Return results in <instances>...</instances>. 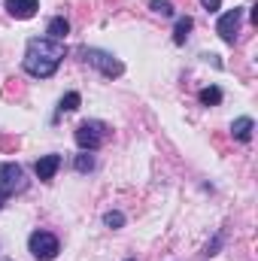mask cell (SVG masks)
<instances>
[{"label":"cell","mask_w":258,"mask_h":261,"mask_svg":"<svg viewBox=\"0 0 258 261\" xmlns=\"http://www.w3.org/2000/svg\"><path fill=\"white\" fill-rule=\"evenodd\" d=\"M6 9L12 18H31L40 9V3L37 0H6Z\"/></svg>","instance_id":"cell-8"},{"label":"cell","mask_w":258,"mask_h":261,"mask_svg":"<svg viewBox=\"0 0 258 261\" xmlns=\"http://www.w3.org/2000/svg\"><path fill=\"white\" fill-rule=\"evenodd\" d=\"M24 170L18 167V164H0V195L3 197H9V195H15V192H24Z\"/></svg>","instance_id":"cell-4"},{"label":"cell","mask_w":258,"mask_h":261,"mask_svg":"<svg viewBox=\"0 0 258 261\" xmlns=\"http://www.w3.org/2000/svg\"><path fill=\"white\" fill-rule=\"evenodd\" d=\"M91 167H94V158H91L88 152H82V155H76V170H79V173H88Z\"/></svg>","instance_id":"cell-14"},{"label":"cell","mask_w":258,"mask_h":261,"mask_svg":"<svg viewBox=\"0 0 258 261\" xmlns=\"http://www.w3.org/2000/svg\"><path fill=\"white\" fill-rule=\"evenodd\" d=\"M104 225H107V228H122V225H125V216L113 210V213H107V216H104Z\"/></svg>","instance_id":"cell-16"},{"label":"cell","mask_w":258,"mask_h":261,"mask_svg":"<svg viewBox=\"0 0 258 261\" xmlns=\"http://www.w3.org/2000/svg\"><path fill=\"white\" fill-rule=\"evenodd\" d=\"M219 246H222V234H219V237H216V240L207 246V255H216V249H219Z\"/></svg>","instance_id":"cell-20"},{"label":"cell","mask_w":258,"mask_h":261,"mask_svg":"<svg viewBox=\"0 0 258 261\" xmlns=\"http://www.w3.org/2000/svg\"><path fill=\"white\" fill-rule=\"evenodd\" d=\"M252 130H255V122H252L249 116H240V119H234V122H231V137H234V140H240V143H249Z\"/></svg>","instance_id":"cell-9"},{"label":"cell","mask_w":258,"mask_h":261,"mask_svg":"<svg viewBox=\"0 0 258 261\" xmlns=\"http://www.w3.org/2000/svg\"><path fill=\"white\" fill-rule=\"evenodd\" d=\"M85 58L97 67L107 79H116V76H122V73H125V64H122L119 58H113L110 52H100V49H85Z\"/></svg>","instance_id":"cell-5"},{"label":"cell","mask_w":258,"mask_h":261,"mask_svg":"<svg viewBox=\"0 0 258 261\" xmlns=\"http://www.w3.org/2000/svg\"><path fill=\"white\" fill-rule=\"evenodd\" d=\"M200 103H203V107H219V103H222V88H216V85L203 88V91H200Z\"/></svg>","instance_id":"cell-12"},{"label":"cell","mask_w":258,"mask_h":261,"mask_svg":"<svg viewBox=\"0 0 258 261\" xmlns=\"http://www.w3.org/2000/svg\"><path fill=\"white\" fill-rule=\"evenodd\" d=\"M240 18H243V9H228L222 18H219V24H216V34L225 40V43H234V37H237V31H240Z\"/></svg>","instance_id":"cell-6"},{"label":"cell","mask_w":258,"mask_h":261,"mask_svg":"<svg viewBox=\"0 0 258 261\" xmlns=\"http://www.w3.org/2000/svg\"><path fill=\"white\" fill-rule=\"evenodd\" d=\"M194 28V21L189 18V15H183V18H176V31H173V43L176 46H183L186 40H189V31Z\"/></svg>","instance_id":"cell-11"},{"label":"cell","mask_w":258,"mask_h":261,"mask_svg":"<svg viewBox=\"0 0 258 261\" xmlns=\"http://www.w3.org/2000/svg\"><path fill=\"white\" fill-rule=\"evenodd\" d=\"M128 261H137V258H128Z\"/></svg>","instance_id":"cell-22"},{"label":"cell","mask_w":258,"mask_h":261,"mask_svg":"<svg viewBox=\"0 0 258 261\" xmlns=\"http://www.w3.org/2000/svg\"><path fill=\"white\" fill-rule=\"evenodd\" d=\"M64 55H67L64 43L49 40V37H34V40H28V49H24L21 64H24V70H28L31 76L49 79V76L58 70V64L64 61Z\"/></svg>","instance_id":"cell-1"},{"label":"cell","mask_w":258,"mask_h":261,"mask_svg":"<svg viewBox=\"0 0 258 261\" xmlns=\"http://www.w3.org/2000/svg\"><path fill=\"white\" fill-rule=\"evenodd\" d=\"M200 6H203V9H210V12H216V9L222 6V0H200Z\"/></svg>","instance_id":"cell-19"},{"label":"cell","mask_w":258,"mask_h":261,"mask_svg":"<svg viewBox=\"0 0 258 261\" xmlns=\"http://www.w3.org/2000/svg\"><path fill=\"white\" fill-rule=\"evenodd\" d=\"M28 249L37 261H52L58 255V237L49 234V231H34L31 240H28Z\"/></svg>","instance_id":"cell-3"},{"label":"cell","mask_w":258,"mask_h":261,"mask_svg":"<svg viewBox=\"0 0 258 261\" xmlns=\"http://www.w3.org/2000/svg\"><path fill=\"white\" fill-rule=\"evenodd\" d=\"M0 206H3V195H0Z\"/></svg>","instance_id":"cell-21"},{"label":"cell","mask_w":258,"mask_h":261,"mask_svg":"<svg viewBox=\"0 0 258 261\" xmlns=\"http://www.w3.org/2000/svg\"><path fill=\"white\" fill-rule=\"evenodd\" d=\"M67 34H70V21H67L64 15H58V18H52V21H49V40L64 43Z\"/></svg>","instance_id":"cell-10"},{"label":"cell","mask_w":258,"mask_h":261,"mask_svg":"<svg viewBox=\"0 0 258 261\" xmlns=\"http://www.w3.org/2000/svg\"><path fill=\"white\" fill-rule=\"evenodd\" d=\"M21 91H24V88H21V85H18V79H9V85H6V88H3V94H6V97H18V94H21Z\"/></svg>","instance_id":"cell-18"},{"label":"cell","mask_w":258,"mask_h":261,"mask_svg":"<svg viewBox=\"0 0 258 261\" xmlns=\"http://www.w3.org/2000/svg\"><path fill=\"white\" fill-rule=\"evenodd\" d=\"M58 167H61V155H43V158L34 164V173H37V179L49 182V179L58 173Z\"/></svg>","instance_id":"cell-7"},{"label":"cell","mask_w":258,"mask_h":261,"mask_svg":"<svg viewBox=\"0 0 258 261\" xmlns=\"http://www.w3.org/2000/svg\"><path fill=\"white\" fill-rule=\"evenodd\" d=\"M149 6H152L158 15H173V3H170V0H152Z\"/></svg>","instance_id":"cell-15"},{"label":"cell","mask_w":258,"mask_h":261,"mask_svg":"<svg viewBox=\"0 0 258 261\" xmlns=\"http://www.w3.org/2000/svg\"><path fill=\"white\" fill-rule=\"evenodd\" d=\"M15 149H18V137L0 134V152H15Z\"/></svg>","instance_id":"cell-17"},{"label":"cell","mask_w":258,"mask_h":261,"mask_svg":"<svg viewBox=\"0 0 258 261\" xmlns=\"http://www.w3.org/2000/svg\"><path fill=\"white\" fill-rule=\"evenodd\" d=\"M79 103H82V97L76 94V91H70L61 97V113H73V110H79Z\"/></svg>","instance_id":"cell-13"},{"label":"cell","mask_w":258,"mask_h":261,"mask_svg":"<svg viewBox=\"0 0 258 261\" xmlns=\"http://www.w3.org/2000/svg\"><path fill=\"white\" fill-rule=\"evenodd\" d=\"M107 140V125L104 122H82L76 128V146L82 152H94L100 149V143Z\"/></svg>","instance_id":"cell-2"}]
</instances>
